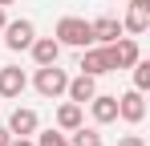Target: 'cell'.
Instances as JSON below:
<instances>
[{
  "instance_id": "ac0fdd59",
  "label": "cell",
  "mask_w": 150,
  "mask_h": 146,
  "mask_svg": "<svg viewBox=\"0 0 150 146\" xmlns=\"http://www.w3.org/2000/svg\"><path fill=\"white\" fill-rule=\"evenodd\" d=\"M118 146H146V142H142L138 134H126V138H122V142H118Z\"/></svg>"
},
{
  "instance_id": "8fae6325",
  "label": "cell",
  "mask_w": 150,
  "mask_h": 146,
  "mask_svg": "<svg viewBox=\"0 0 150 146\" xmlns=\"http://www.w3.org/2000/svg\"><path fill=\"white\" fill-rule=\"evenodd\" d=\"M8 134H12V138L37 134V110H12V114H8Z\"/></svg>"
},
{
  "instance_id": "277c9868",
  "label": "cell",
  "mask_w": 150,
  "mask_h": 146,
  "mask_svg": "<svg viewBox=\"0 0 150 146\" xmlns=\"http://www.w3.org/2000/svg\"><path fill=\"white\" fill-rule=\"evenodd\" d=\"M4 45L12 49V53H21V49L33 45V37H37V28H33V21H4Z\"/></svg>"
},
{
  "instance_id": "8992f818",
  "label": "cell",
  "mask_w": 150,
  "mask_h": 146,
  "mask_svg": "<svg viewBox=\"0 0 150 146\" xmlns=\"http://www.w3.org/2000/svg\"><path fill=\"white\" fill-rule=\"evenodd\" d=\"M146 28H150V0H130V12H126V21H122V33L142 37Z\"/></svg>"
},
{
  "instance_id": "3957f363",
  "label": "cell",
  "mask_w": 150,
  "mask_h": 146,
  "mask_svg": "<svg viewBox=\"0 0 150 146\" xmlns=\"http://www.w3.org/2000/svg\"><path fill=\"white\" fill-rule=\"evenodd\" d=\"M105 53H110V69H130V65L142 57L134 37H118L114 45H105Z\"/></svg>"
},
{
  "instance_id": "7a4b0ae2",
  "label": "cell",
  "mask_w": 150,
  "mask_h": 146,
  "mask_svg": "<svg viewBox=\"0 0 150 146\" xmlns=\"http://www.w3.org/2000/svg\"><path fill=\"white\" fill-rule=\"evenodd\" d=\"M33 85H37V94H41V97H61V94H65V85H69V73L57 69V65H37Z\"/></svg>"
},
{
  "instance_id": "d6986e66",
  "label": "cell",
  "mask_w": 150,
  "mask_h": 146,
  "mask_svg": "<svg viewBox=\"0 0 150 146\" xmlns=\"http://www.w3.org/2000/svg\"><path fill=\"white\" fill-rule=\"evenodd\" d=\"M12 142V134H8V126H0V146H8Z\"/></svg>"
},
{
  "instance_id": "52a82bcc",
  "label": "cell",
  "mask_w": 150,
  "mask_h": 146,
  "mask_svg": "<svg viewBox=\"0 0 150 146\" xmlns=\"http://www.w3.org/2000/svg\"><path fill=\"white\" fill-rule=\"evenodd\" d=\"M85 106L93 110V122H98V126H110V122H118V97H114V94H93Z\"/></svg>"
},
{
  "instance_id": "e0dca14e",
  "label": "cell",
  "mask_w": 150,
  "mask_h": 146,
  "mask_svg": "<svg viewBox=\"0 0 150 146\" xmlns=\"http://www.w3.org/2000/svg\"><path fill=\"white\" fill-rule=\"evenodd\" d=\"M37 146H69V138H65V134H57V130H45V134L37 138Z\"/></svg>"
},
{
  "instance_id": "5b68a950",
  "label": "cell",
  "mask_w": 150,
  "mask_h": 146,
  "mask_svg": "<svg viewBox=\"0 0 150 146\" xmlns=\"http://www.w3.org/2000/svg\"><path fill=\"white\" fill-rule=\"evenodd\" d=\"M118 118L130 122V126H138V122L146 118V101H142V89H130V94L118 97Z\"/></svg>"
},
{
  "instance_id": "9c48e42d",
  "label": "cell",
  "mask_w": 150,
  "mask_h": 146,
  "mask_svg": "<svg viewBox=\"0 0 150 146\" xmlns=\"http://www.w3.org/2000/svg\"><path fill=\"white\" fill-rule=\"evenodd\" d=\"M33 61L37 65H57V57H61V41L57 37H33Z\"/></svg>"
},
{
  "instance_id": "6da1fadb",
  "label": "cell",
  "mask_w": 150,
  "mask_h": 146,
  "mask_svg": "<svg viewBox=\"0 0 150 146\" xmlns=\"http://www.w3.org/2000/svg\"><path fill=\"white\" fill-rule=\"evenodd\" d=\"M57 41L73 45V49H89L93 45V24L81 21V16H61L57 21Z\"/></svg>"
},
{
  "instance_id": "ffe728a7",
  "label": "cell",
  "mask_w": 150,
  "mask_h": 146,
  "mask_svg": "<svg viewBox=\"0 0 150 146\" xmlns=\"http://www.w3.org/2000/svg\"><path fill=\"white\" fill-rule=\"evenodd\" d=\"M8 146H37V142H28V138H12Z\"/></svg>"
},
{
  "instance_id": "44dd1931",
  "label": "cell",
  "mask_w": 150,
  "mask_h": 146,
  "mask_svg": "<svg viewBox=\"0 0 150 146\" xmlns=\"http://www.w3.org/2000/svg\"><path fill=\"white\" fill-rule=\"evenodd\" d=\"M4 21H8V16H4V4H0V28H4Z\"/></svg>"
},
{
  "instance_id": "ba28073f",
  "label": "cell",
  "mask_w": 150,
  "mask_h": 146,
  "mask_svg": "<svg viewBox=\"0 0 150 146\" xmlns=\"http://www.w3.org/2000/svg\"><path fill=\"white\" fill-rule=\"evenodd\" d=\"M25 85H28V77H25L21 65H4L0 69V97H21Z\"/></svg>"
},
{
  "instance_id": "9a60e30c",
  "label": "cell",
  "mask_w": 150,
  "mask_h": 146,
  "mask_svg": "<svg viewBox=\"0 0 150 146\" xmlns=\"http://www.w3.org/2000/svg\"><path fill=\"white\" fill-rule=\"evenodd\" d=\"M73 138H69V146H101V134L93 130V126H77V130H69Z\"/></svg>"
},
{
  "instance_id": "2e32d148",
  "label": "cell",
  "mask_w": 150,
  "mask_h": 146,
  "mask_svg": "<svg viewBox=\"0 0 150 146\" xmlns=\"http://www.w3.org/2000/svg\"><path fill=\"white\" fill-rule=\"evenodd\" d=\"M130 69H134V89H150V61H142V57H138Z\"/></svg>"
},
{
  "instance_id": "4fadbf2b",
  "label": "cell",
  "mask_w": 150,
  "mask_h": 146,
  "mask_svg": "<svg viewBox=\"0 0 150 146\" xmlns=\"http://www.w3.org/2000/svg\"><path fill=\"white\" fill-rule=\"evenodd\" d=\"M89 24H93V41H101V45H114L122 37V21L118 16H98V21H89Z\"/></svg>"
},
{
  "instance_id": "7c38bea8",
  "label": "cell",
  "mask_w": 150,
  "mask_h": 146,
  "mask_svg": "<svg viewBox=\"0 0 150 146\" xmlns=\"http://www.w3.org/2000/svg\"><path fill=\"white\" fill-rule=\"evenodd\" d=\"M81 73H89V77L114 73V69H110V53H105V45H101V49H85V53H81Z\"/></svg>"
},
{
  "instance_id": "5bb4252c",
  "label": "cell",
  "mask_w": 150,
  "mask_h": 146,
  "mask_svg": "<svg viewBox=\"0 0 150 146\" xmlns=\"http://www.w3.org/2000/svg\"><path fill=\"white\" fill-rule=\"evenodd\" d=\"M57 126H61V130H77V126H81V106H77V101H65V106L57 110Z\"/></svg>"
},
{
  "instance_id": "30bf717a",
  "label": "cell",
  "mask_w": 150,
  "mask_h": 146,
  "mask_svg": "<svg viewBox=\"0 0 150 146\" xmlns=\"http://www.w3.org/2000/svg\"><path fill=\"white\" fill-rule=\"evenodd\" d=\"M65 94H69V101H77V106H85L89 97L98 94V81H93L89 73H77V77H69V85H65Z\"/></svg>"
},
{
  "instance_id": "7402d4cb",
  "label": "cell",
  "mask_w": 150,
  "mask_h": 146,
  "mask_svg": "<svg viewBox=\"0 0 150 146\" xmlns=\"http://www.w3.org/2000/svg\"><path fill=\"white\" fill-rule=\"evenodd\" d=\"M0 4H16V0H0Z\"/></svg>"
}]
</instances>
